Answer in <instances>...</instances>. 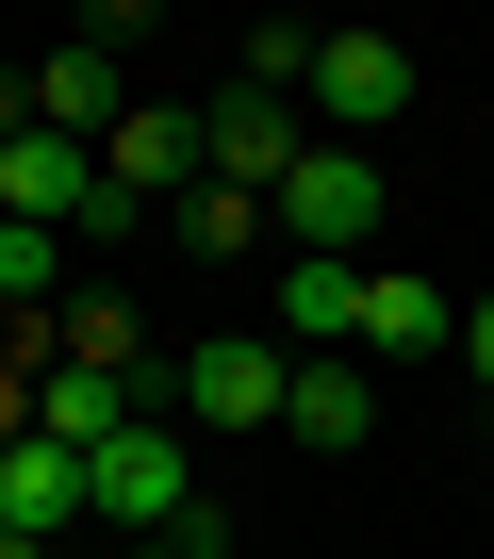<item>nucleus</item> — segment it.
Segmentation results:
<instances>
[{"label":"nucleus","instance_id":"1","mask_svg":"<svg viewBox=\"0 0 494 559\" xmlns=\"http://www.w3.org/2000/svg\"><path fill=\"white\" fill-rule=\"evenodd\" d=\"M83 477H99V543H181L198 526V428L181 412H132Z\"/></svg>","mask_w":494,"mask_h":559},{"label":"nucleus","instance_id":"2","mask_svg":"<svg viewBox=\"0 0 494 559\" xmlns=\"http://www.w3.org/2000/svg\"><path fill=\"white\" fill-rule=\"evenodd\" d=\"M281 395H297L281 330H214L198 362H165V412H181V428H231V444H247V428H281Z\"/></svg>","mask_w":494,"mask_h":559},{"label":"nucleus","instance_id":"3","mask_svg":"<svg viewBox=\"0 0 494 559\" xmlns=\"http://www.w3.org/2000/svg\"><path fill=\"white\" fill-rule=\"evenodd\" d=\"M297 116H314L330 148H379V132L412 116V50H396V34H314V83H297Z\"/></svg>","mask_w":494,"mask_h":559},{"label":"nucleus","instance_id":"4","mask_svg":"<svg viewBox=\"0 0 494 559\" xmlns=\"http://www.w3.org/2000/svg\"><path fill=\"white\" fill-rule=\"evenodd\" d=\"M264 214H281V247H314V263H363V230H379V165L314 132V148L281 165V198H264Z\"/></svg>","mask_w":494,"mask_h":559},{"label":"nucleus","instance_id":"5","mask_svg":"<svg viewBox=\"0 0 494 559\" xmlns=\"http://www.w3.org/2000/svg\"><path fill=\"white\" fill-rule=\"evenodd\" d=\"M314 148V116L297 99H264V83H231V99H198V181H231V198H281V165Z\"/></svg>","mask_w":494,"mask_h":559},{"label":"nucleus","instance_id":"6","mask_svg":"<svg viewBox=\"0 0 494 559\" xmlns=\"http://www.w3.org/2000/svg\"><path fill=\"white\" fill-rule=\"evenodd\" d=\"M0 526H34V543H83L99 526V477H83V444H0Z\"/></svg>","mask_w":494,"mask_h":559},{"label":"nucleus","instance_id":"7","mask_svg":"<svg viewBox=\"0 0 494 559\" xmlns=\"http://www.w3.org/2000/svg\"><path fill=\"white\" fill-rule=\"evenodd\" d=\"M428 346H461V297L428 263H363V362H428Z\"/></svg>","mask_w":494,"mask_h":559},{"label":"nucleus","instance_id":"8","mask_svg":"<svg viewBox=\"0 0 494 559\" xmlns=\"http://www.w3.org/2000/svg\"><path fill=\"white\" fill-rule=\"evenodd\" d=\"M330 346H363V263L281 247V362H330Z\"/></svg>","mask_w":494,"mask_h":559},{"label":"nucleus","instance_id":"9","mask_svg":"<svg viewBox=\"0 0 494 559\" xmlns=\"http://www.w3.org/2000/svg\"><path fill=\"white\" fill-rule=\"evenodd\" d=\"M116 116H132V83H116V50H99V34L34 67V132H67V148H116Z\"/></svg>","mask_w":494,"mask_h":559},{"label":"nucleus","instance_id":"10","mask_svg":"<svg viewBox=\"0 0 494 559\" xmlns=\"http://www.w3.org/2000/svg\"><path fill=\"white\" fill-rule=\"evenodd\" d=\"M281 428H297V444H363V428H379V379H363V346H330V362H297V395H281Z\"/></svg>","mask_w":494,"mask_h":559},{"label":"nucleus","instance_id":"11","mask_svg":"<svg viewBox=\"0 0 494 559\" xmlns=\"http://www.w3.org/2000/svg\"><path fill=\"white\" fill-rule=\"evenodd\" d=\"M99 165H116V181H132V198H198V116H149V99H132V116H116V148H99Z\"/></svg>","mask_w":494,"mask_h":559},{"label":"nucleus","instance_id":"12","mask_svg":"<svg viewBox=\"0 0 494 559\" xmlns=\"http://www.w3.org/2000/svg\"><path fill=\"white\" fill-rule=\"evenodd\" d=\"M165 230H181L198 263H247V247H264L281 214H264V198H231V181H198V198H165Z\"/></svg>","mask_w":494,"mask_h":559},{"label":"nucleus","instance_id":"13","mask_svg":"<svg viewBox=\"0 0 494 559\" xmlns=\"http://www.w3.org/2000/svg\"><path fill=\"white\" fill-rule=\"evenodd\" d=\"M231 83H264V99H297V83H314V34H297V17H264V34H231Z\"/></svg>","mask_w":494,"mask_h":559},{"label":"nucleus","instance_id":"14","mask_svg":"<svg viewBox=\"0 0 494 559\" xmlns=\"http://www.w3.org/2000/svg\"><path fill=\"white\" fill-rule=\"evenodd\" d=\"M99 559H231V526H214V510H198V526H181V543H99Z\"/></svg>","mask_w":494,"mask_h":559},{"label":"nucleus","instance_id":"15","mask_svg":"<svg viewBox=\"0 0 494 559\" xmlns=\"http://www.w3.org/2000/svg\"><path fill=\"white\" fill-rule=\"evenodd\" d=\"M461 379L494 395V297H461Z\"/></svg>","mask_w":494,"mask_h":559},{"label":"nucleus","instance_id":"16","mask_svg":"<svg viewBox=\"0 0 494 559\" xmlns=\"http://www.w3.org/2000/svg\"><path fill=\"white\" fill-rule=\"evenodd\" d=\"M0 559H50V543H34V526H0Z\"/></svg>","mask_w":494,"mask_h":559},{"label":"nucleus","instance_id":"17","mask_svg":"<svg viewBox=\"0 0 494 559\" xmlns=\"http://www.w3.org/2000/svg\"><path fill=\"white\" fill-rule=\"evenodd\" d=\"M231 559H247V543H231Z\"/></svg>","mask_w":494,"mask_h":559}]
</instances>
